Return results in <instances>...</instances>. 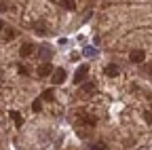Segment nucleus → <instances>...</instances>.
<instances>
[{
    "instance_id": "0eeeda50",
    "label": "nucleus",
    "mask_w": 152,
    "mask_h": 150,
    "mask_svg": "<svg viewBox=\"0 0 152 150\" xmlns=\"http://www.w3.org/2000/svg\"><path fill=\"white\" fill-rule=\"evenodd\" d=\"M19 53H21V57H30V55L34 53V45H21V49H19Z\"/></svg>"
},
{
    "instance_id": "423d86ee",
    "label": "nucleus",
    "mask_w": 152,
    "mask_h": 150,
    "mask_svg": "<svg viewBox=\"0 0 152 150\" xmlns=\"http://www.w3.org/2000/svg\"><path fill=\"white\" fill-rule=\"evenodd\" d=\"M144 51H140V49H135V51H131V61H135V64H142L144 61Z\"/></svg>"
},
{
    "instance_id": "f8f14e48",
    "label": "nucleus",
    "mask_w": 152,
    "mask_h": 150,
    "mask_svg": "<svg viewBox=\"0 0 152 150\" xmlns=\"http://www.w3.org/2000/svg\"><path fill=\"white\" fill-rule=\"evenodd\" d=\"M89 150H108V148H106V144H91Z\"/></svg>"
},
{
    "instance_id": "dca6fc26",
    "label": "nucleus",
    "mask_w": 152,
    "mask_h": 150,
    "mask_svg": "<svg viewBox=\"0 0 152 150\" xmlns=\"http://www.w3.org/2000/svg\"><path fill=\"white\" fill-rule=\"evenodd\" d=\"M0 32H2V21H0Z\"/></svg>"
},
{
    "instance_id": "6e6552de",
    "label": "nucleus",
    "mask_w": 152,
    "mask_h": 150,
    "mask_svg": "<svg viewBox=\"0 0 152 150\" xmlns=\"http://www.w3.org/2000/svg\"><path fill=\"white\" fill-rule=\"evenodd\" d=\"M11 119L15 121V125H17V127H21V125H23V119H21V114H19V112H15V110L11 112Z\"/></svg>"
},
{
    "instance_id": "f03ea898",
    "label": "nucleus",
    "mask_w": 152,
    "mask_h": 150,
    "mask_svg": "<svg viewBox=\"0 0 152 150\" xmlns=\"http://www.w3.org/2000/svg\"><path fill=\"white\" fill-rule=\"evenodd\" d=\"M95 93V83H87V85H83V89H80V97H91Z\"/></svg>"
},
{
    "instance_id": "7ed1b4c3",
    "label": "nucleus",
    "mask_w": 152,
    "mask_h": 150,
    "mask_svg": "<svg viewBox=\"0 0 152 150\" xmlns=\"http://www.w3.org/2000/svg\"><path fill=\"white\" fill-rule=\"evenodd\" d=\"M38 55L45 59V64H47V59H51V55H53V51H51V47L49 45H42L40 49H38Z\"/></svg>"
},
{
    "instance_id": "9b49d317",
    "label": "nucleus",
    "mask_w": 152,
    "mask_h": 150,
    "mask_svg": "<svg viewBox=\"0 0 152 150\" xmlns=\"http://www.w3.org/2000/svg\"><path fill=\"white\" fill-rule=\"evenodd\" d=\"M61 4H64L68 11H72V9L76 7V2H74V0H61Z\"/></svg>"
},
{
    "instance_id": "ddd939ff",
    "label": "nucleus",
    "mask_w": 152,
    "mask_h": 150,
    "mask_svg": "<svg viewBox=\"0 0 152 150\" xmlns=\"http://www.w3.org/2000/svg\"><path fill=\"white\" fill-rule=\"evenodd\" d=\"M40 106H42V100H34V104H32V108L38 112V110H40Z\"/></svg>"
},
{
    "instance_id": "20e7f679",
    "label": "nucleus",
    "mask_w": 152,
    "mask_h": 150,
    "mask_svg": "<svg viewBox=\"0 0 152 150\" xmlns=\"http://www.w3.org/2000/svg\"><path fill=\"white\" fill-rule=\"evenodd\" d=\"M49 74H53V66L51 64H40L38 66V76H49Z\"/></svg>"
},
{
    "instance_id": "9d476101",
    "label": "nucleus",
    "mask_w": 152,
    "mask_h": 150,
    "mask_svg": "<svg viewBox=\"0 0 152 150\" xmlns=\"http://www.w3.org/2000/svg\"><path fill=\"white\" fill-rule=\"evenodd\" d=\"M106 74H108V76H116V74H118V66L110 64V66L106 68Z\"/></svg>"
},
{
    "instance_id": "2eb2a0df",
    "label": "nucleus",
    "mask_w": 152,
    "mask_h": 150,
    "mask_svg": "<svg viewBox=\"0 0 152 150\" xmlns=\"http://www.w3.org/2000/svg\"><path fill=\"white\" fill-rule=\"evenodd\" d=\"M144 119H146L148 123H152V112H144Z\"/></svg>"
},
{
    "instance_id": "4468645a",
    "label": "nucleus",
    "mask_w": 152,
    "mask_h": 150,
    "mask_svg": "<svg viewBox=\"0 0 152 150\" xmlns=\"http://www.w3.org/2000/svg\"><path fill=\"white\" fill-rule=\"evenodd\" d=\"M45 100H47V102L53 100V91H45Z\"/></svg>"
},
{
    "instance_id": "39448f33",
    "label": "nucleus",
    "mask_w": 152,
    "mask_h": 150,
    "mask_svg": "<svg viewBox=\"0 0 152 150\" xmlns=\"http://www.w3.org/2000/svg\"><path fill=\"white\" fill-rule=\"evenodd\" d=\"M87 72H89V68H87V66H80L78 72H76V76H74V83H83V80L87 78Z\"/></svg>"
},
{
    "instance_id": "f257e3e1",
    "label": "nucleus",
    "mask_w": 152,
    "mask_h": 150,
    "mask_svg": "<svg viewBox=\"0 0 152 150\" xmlns=\"http://www.w3.org/2000/svg\"><path fill=\"white\" fill-rule=\"evenodd\" d=\"M53 85H61L64 80H66V70L64 68H57V70H53Z\"/></svg>"
},
{
    "instance_id": "1a4fd4ad",
    "label": "nucleus",
    "mask_w": 152,
    "mask_h": 150,
    "mask_svg": "<svg viewBox=\"0 0 152 150\" xmlns=\"http://www.w3.org/2000/svg\"><path fill=\"white\" fill-rule=\"evenodd\" d=\"M83 55H85V57H95V55H97V49H95V47H85Z\"/></svg>"
}]
</instances>
